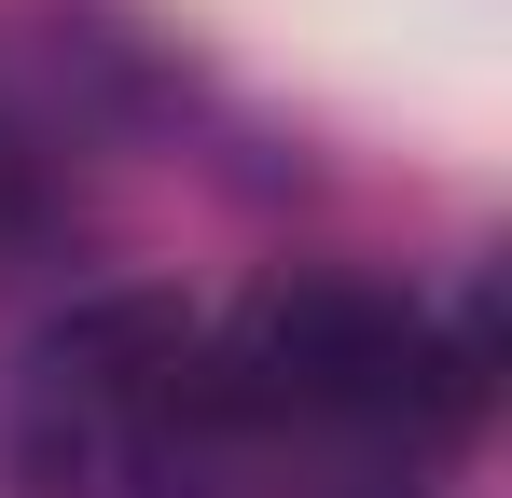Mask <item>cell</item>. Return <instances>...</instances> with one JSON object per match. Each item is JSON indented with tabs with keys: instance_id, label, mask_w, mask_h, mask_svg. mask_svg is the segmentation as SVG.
I'll return each mask as SVG.
<instances>
[{
	"instance_id": "obj_1",
	"label": "cell",
	"mask_w": 512,
	"mask_h": 498,
	"mask_svg": "<svg viewBox=\"0 0 512 498\" xmlns=\"http://www.w3.org/2000/svg\"><path fill=\"white\" fill-rule=\"evenodd\" d=\"M208 374H222L208 471L416 498L485 415V332L443 319L429 291L305 263V277H263L236 319H208Z\"/></svg>"
},
{
	"instance_id": "obj_2",
	"label": "cell",
	"mask_w": 512,
	"mask_h": 498,
	"mask_svg": "<svg viewBox=\"0 0 512 498\" xmlns=\"http://www.w3.org/2000/svg\"><path fill=\"white\" fill-rule=\"evenodd\" d=\"M222 374L208 305L153 277L70 291L0 374V498H208Z\"/></svg>"
}]
</instances>
